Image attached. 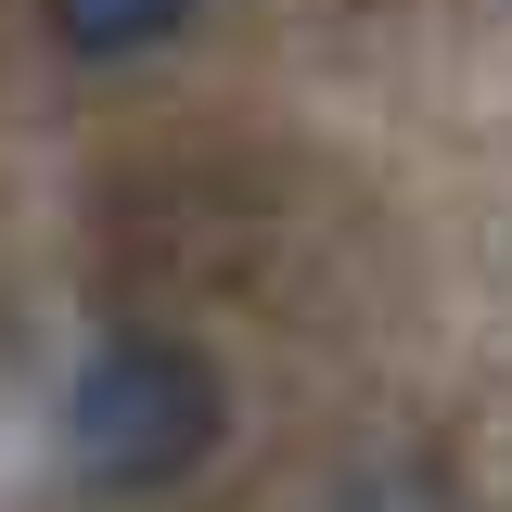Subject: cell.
Here are the masks:
<instances>
[{
	"label": "cell",
	"instance_id": "obj_1",
	"mask_svg": "<svg viewBox=\"0 0 512 512\" xmlns=\"http://www.w3.org/2000/svg\"><path fill=\"white\" fill-rule=\"evenodd\" d=\"M218 423H231V397L180 333H116L64 397V448H77L90 487H180L218 448Z\"/></svg>",
	"mask_w": 512,
	"mask_h": 512
},
{
	"label": "cell",
	"instance_id": "obj_2",
	"mask_svg": "<svg viewBox=\"0 0 512 512\" xmlns=\"http://www.w3.org/2000/svg\"><path fill=\"white\" fill-rule=\"evenodd\" d=\"M192 0H52V39L64 52H154Z\"/></svg>",
	"mask_w": 512,
	"mask_h": 512
}]
</instances>
